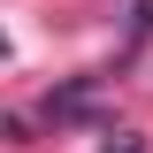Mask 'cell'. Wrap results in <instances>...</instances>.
Returning <instances> with one entry per match:
<instances>
[{
  "label": "cell",
  "mask_w": 153,
  "mask_h": 153,
  "mask_svg": "<svg viewBox=\"0 0 153 153\" xmlns=\"http://www.w3.org/2000/svg\"><path fill=\"white\" fill-rule=\"evenodd\" d=\"M107 153H138V138H123V146H107Z\"/></svg>",
  "instance_id": "6da1fadb"
}]
</instances>
